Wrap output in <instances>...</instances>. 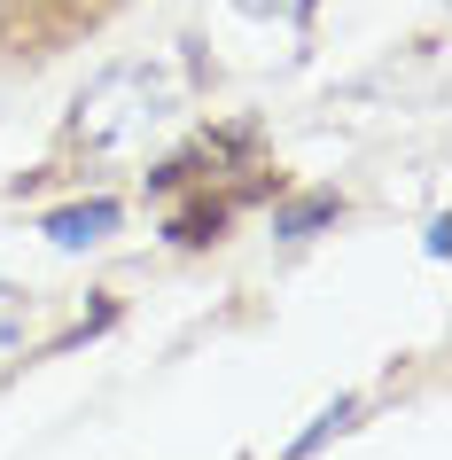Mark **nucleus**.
Returning <instances> with one entry per match:
<instances>
[{
    "label": "nucleus",
    "mask_w": 452,
    "mask_h": 460,
    "mask_svg": "<svg viewBox=\"0 0 452 460\" xmlns=\"http://www.w3.org/2000/svg\"><path fill=\"white\" fill-rule=\"evenodd\" d=\"M118 203H110V195H94V203H71V211H55L48 218V243L55 250H94L102 234H118Z\"/></svg>",
    "instance_id": "nucleus-1"
},
{
    "label": "nucleus",
    "mask_w": 452,
    "mask_h": 460,
    "mask_svg": "<svg viewBox=\"0 0 452 460\" xmlns=\"http://www.w3.org/2000/svg\"><path fill=\"white\" fill-rule=\"evenodd\" d=\"M335 211H343L335 195H305V203H288V211H273V234H281V243H305L312 226H328Z\"/></svg>",
    "instance_id": "nucleus-2"
},
{
    "label": "nucleus",
    "mask_w": 452,
    "mask_h": 460,
    "mask_svg": "<svg viewBox=\"0 0 452 460\" xmlns=\"http://www.w3.org/2000/svg\"><path fill=\"white\" fill-rule=\"evenodd\" d=\"M351 413H359L351 398H335V406H320V421H312V429L297 437V445H288V460H312V453H320V445H328L335 429H343V421H351Z\"/></svg>",
    "instance_id": "nucleus-3"
},
{
    "label": "nucleus",
    "mask_w": 452,
    "mask_h": 460,
    "mask_svg": "<svg viewBox=\"0 0 452 460\" xmlns=\"http://www.w3.org/2000/svg\"><path fill=\"white\" fill-rule=\"evenodd\" d=\"M218 218H226L218 203H195V211L172 218V243H211V234H218Z\"/></svg>",
    "instance_id": "nucleus-4"
},
{
    "label": "nucleus",
    "mask_w": 452,
    "mask_h": 460,
    "mask_svg": "<svg viewBox=\"0 0 452 460\" xmlns=\"http://www.w3.org/2000/svg\"><path fill=\"white\" fill-rule=\"evenodd\" d=\"M235 8H242V16H281V24H288V16H305L312 0H235Z\"/></svg>",
    "instance_id": "nucleus-5"
}]
</instances>
